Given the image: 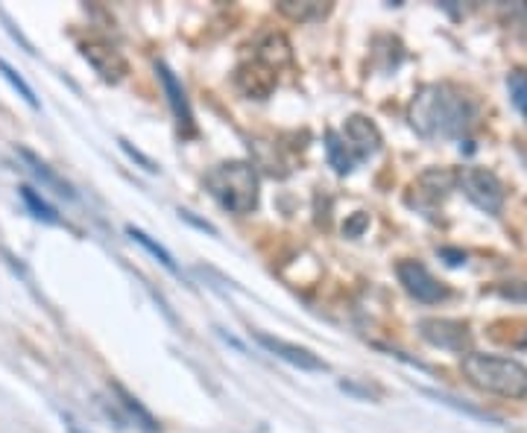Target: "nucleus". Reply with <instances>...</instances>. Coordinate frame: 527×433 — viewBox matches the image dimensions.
<instances>
[{
	"mask_svg": "<svg viewBox=\"0 0 527 433\" xmlns=\"http://www.w3.org/2000/svg\"><path fill=\"white\" fill-rule=\"evenodd\" d=\"M525 18H527V6H525Z\"/></svg>",
	"mask_w": 527,
	"mask_h": 433,
	"instance_id": "obj_25",
	"label": "nucleus"
},
{
	"mask_svg": "<svg viewBox=\"0 0 527 433\" xmlns=\"http://www.w3.org/2000/svg\"><path fill=\"white\" fill-rule=\"evenodd\" d=\"M121 150L126 153V156L132 158V161H138L147 173H159V167H156V161H153V158H147L141 150H135V147H132L129 141H123V138H121Z\"/></svg>",
	"mask_w": 527,
	"mask_h": 433,
	"instance_id": "obj_20",
	"label": "nucleus"
},
{
	"mask_svg": "<svg viewBox=\"0 0 527 433\" xmlns=\"http://www.w3.org/2000/svg\"><path fill=\"white\" fill-rule=\"evenodd\" d=\"M279 9L293 21H311V18H320L328 12V6L323 3H293V0H282Z\"/></svg>",
	"mask_w": 527,
	"mask_h": 433,
	"instance_id": "obj_17",
	"label": "nucleus"
},
{
	"mask_svg": "<svg viewBox=\"0 0 527 433\" xmlns=\"http://www.w3.org/2000/svg\"><path fill=\"white\" fill-rule=\"evenodd\" d=\"M460 366H463L466 381L481 393L501 395V398H525L527 395V366L513 357L472 352L463 357Z\"/></svg>",
	"mask_w": 527,
	"mask_h": 433,
	"instance_id": "obj_2",
	"label": "nucleus"
},
{
	"mask_svg": "<svg viewBox=\"0 0 527 433\" xmlns=\"http://www.w3.org/2000/svg\"><path fill=\"white\" fill-rule=\"evenodd\" d=\"M440 258H446V264H451V267L466 264V252H460V249H440Z\"/></svg>",
	"mask_w": 527,
	"mask_h": 433,
	"instance_id": "obj_23",
	"label": "nucleus"
},
{
	"mask_svg": "<svg viewBox=\"0 0 527 433\" xmlns=\"http://www.w3.org/2000/svg\"><path fill=\"white\" fill-rule=\"evenodd\" d=\"M0 18H3V24H6V30H9V36H12V39L21 41V47H24L27 53H36V50H33V44H30V41L24 39V36H21V33L15 30V27H12V21H9V15H6V12H0Z\"/></svg>",
	"mask_w": 527,
	"mask_h": 433,
	"instance_id": "obj_22",
	"label": "nucleus"
},
{
	"mask_svg": "<svg viewBox=\"0 0 527 433\" xmlns=\"http://www.w3.org/2000/svg\"><path fill=\"white\" fill-rule=\"evenodd\" d=\"M205 191L229 214H252L258 208V173L246 161H226L208 170Z\"/></svg>",
	"mask_w": 527,
	"mask_h": 433,
	"instance_id": "obj_3",
	"label": "nucleus"
},
{
	"mask_svg": "<svg viewBox=\"0 0 527 433\" xmlns=\"http://www.w3.org/2000/svg\"><path fill=\"white\" fill-rule=\"evenodd\" d=\"M179 217H182L185 223H191L194 229H200V232H208L211 237H217V229H214L211 223L200 220V217H194V211H188V208H179Z\"/></svg>",
	"mask_w": 527,
	"mask_h": 433,
	"instance_id": "obj_21",
	"label": "nucleus"
},
{
	"mask_svg": "<svg viewBox=\"0 0 527 433\" xmlns=\"http://www.w3.org/2000/svg\"><path fill=\"white\" fill-rule=\"evenodd\" d=\"M18 158H21V161L27 164V170H30V173L39 179L41 188L53 191L56 197H65V199L77 197V194H74V188H71V185H68V182H65V179H62V176H59V173H56V170L47 164V161H41V158L36 156L33 150H27V147H18Z\"/></svg>",
	"mask_w": 527,
	"mask_h": 433,
	"instance_id": "obj_11",
	"label": "nucleus"
},
{
	"mask_svg": "<svg viewBox=\"0 0 527 433\" xmlns=\"http://www.w3.org/2000/svg\"><path fill=\"white\" fill-rule=\"evenodd\" d=\"M156 74H159V82H162L164 94H167V103L176 115V123L185 135H194L197 132V123H194V109H191V100L182 88V82L176 79V74L164 65V62H156Z\"/></svg>",
	"mask_w": 527,
	"mask_h": 433,
	"instance_id": "obj_6",
	"label": "nucleus"
},
{
	"mask_svg": "<svg viewBox=\"0 0 527 433\" xmlns=\"http://www.w3.org/2000/svg\"><path fill=\"white\" fill-rule=\"evenodd\" d=\"M343 144L349 147V153H355V161L369 158L372 153L381 150V132L372 120L352 115L346 120V129H343Z\"/></svg>",
	"mask_w": 527,
	"mask_h": 433,
	"instance_id": "obj_9",
	"label": "nucleus"
},
{
	"mask_svg": "<svg viewBox=\"0 0 527 433\" xmlns=\"http://www.w3.org/2000/svg\"><path fill=\"white\" fill-rule=\"evenodd\" d=\"M325 153H328V164H331L340 176L352 173V167H355V156H352V153H349V147L343 144L340 132H334V129H328V132H325Z\"/></svg>",
	"mask_w": 527,
	"mask_h": 433,
	"instance_id": "obj_13",
	"label": "nucleus"
},
{
	"mask_svg": "<svg viewBox=\"0 0 527 433\" xmlns=\"http://www.w3.org/2000/svg\"><path fill=\"white\" fill-rule=\"evenodd\" d=\"M501 293L510 296V299H522V302H527V281H522V284H510V287H501Z\"/></svg>",
	"mask_w": 527,
	"mask_h": 433,
	"instance_id": "obj_24",
	"label": "nucleus"
},
{
	"mask_svg": "<svg viewBox=\"0 0 527 433\" xmlns=\"http://www.w3.org/2000/svg\"><path fill=\"white\" fill-rule=\"evenodd\" d=\"M126 235L132 237V240H135L138 246H144V249H147V252H150V255H153V258L159 261V264H162L164 270H170V273H179V267H176L173 255H170V252L164 249L162 243H156V240L147 235V232H141V229H135V226H126Z\"/></svg>",
	"mask_w": 527,
	"mask_h": 433,
	"instance_id": "obj_15",
	"label": "nucleus"
},
{
	"mask_svg": "<svg viewBox=\"0 0 527 433\" xmlns=\"http://www.w3.org/2000/svg\"><path fill=\"white\" fill-rule=\"evenodd\" d=\"M0 77L6 79V82L18 91V97H21L30 109H39V97H36V91L30 88V82L21 77V74H18V71H15L6 59H0Z\"/></svg>",
	"mask_w": 527,
	"mask_h": 433,
	"instance_id": "obj_16",
	"label": "nucleus"
},
{
	"mask_svg": "<svg viewBox=\"0 0 527 433\" xmlns=\"http://www.w3.org/2000/svg\"><path fill=\"white\" fill-rule=\"evenodd\" d=\"M507 88H510V100H513V106H516V109L522 112V118L527 120V71H522V68L510 71Z\"/></svg>",
	"mask_w": 527,
	"mask_h": 433,
	"instance_id": "obj_18",
	"label": "nucleus"
},
{
	"mask_svg": "<svg viewBox=\"0 0 527 433\" xmlns=\"http://www.w3.org/2000/svg\"><path fill=\"white\" fill-rule=\"evenodd\" d=\"M82 56H85V62L106 82H118L126 74V59H123L115 47H109V44H97V41L82 44Z\"/></svg>",
	"mask_w": 527,
	"mask_h": 433,
	"instance_id": "obj_10",
	"label": "nucleus"
},
{
	"mask_svg": "<svg viewBox=\"0 0 527 433\" xmlns=\"http://www.w3.org/2000/svg\"><path fill=\"white\" fill-rule=\"evenodd\" d=\"M419 334L431 343L448 352H463L469 346V328L457 319H422Z\"/></svg>",
	"mask_w": 527,
	"mask_h": 433,
	"instance_id": "obj_7",
	"label": "nucleus"
},
{
	"mask_svg": "<svg viewBox=\"0 0 527 433\" xmlns=\"http://www.w3.org/2000/svg\"><path fill=\"white\" fill-rule=\"evenodd\" d=\"M255 340H258V346H264L270 355L282 357V360H287V363L296 366V369H305V372H325V369H328V363H325L323 357L314 355L311 349L293 346V343L279 340V337H270V334H255Z\"/></svg>",
	"mask_w": 527,
	"mask_h": 433,
	"instance_id": "obj_8",
	"label": "nucleus"
},
{
	"mask_svg": "<svg viewBox=\"0 0 527 433\" xmlns=\"http://www.w3.org/2000/svg\"><path fill=\"white\" fill-rule=\"evenodd\" d=\"M396 276H399V284L405 287L407 293L422 302V305H434V302H443L448 296V290L437 281V278L428 273L425 264L419 261H399L396 264Z\"/></svg>",
	"mask_w": 527,
	"mask_h": 433,
	"instance_id": "obj_5",
	"label": "nucleus"
},
{
	"mask_svg": "<svg viewBox=\"0 0 527 433\" xmlns=\"http://www.w3.org/2000/svg\"><path fill=\"white\" fill-rule=\"evenodd\" d=\"M457 179H460L463 194L472 199L481 211H487V214H501L504 185H501V179H498L492 170H484V167H463Z\"/></svg>",
	"mask_w": 527,
	"mask_h": 433,
	"instance_id": "obj_4",
	"label": "nucleus"
},
{
	"mask_svg": "<svg viewBox=\"0 0 527 433\" xmlns=\"http://www.w3.org/2000/svg\"><path fill=\"white\" fill-rule=\"evenodd\" d=\"M410 120L422 135H443L454 138L469 129L472 106L463 94L451 91L448 85H428L410 106Z\"/></svg>",
	"mask_w": 527,
	"mask_h": 433,
	"instance_id": "obj_1",
	"label": "nucleus"
},
{
	"mask_svg": "<svg viewBox=\"0 0 527 433\" xmlns=\"http://www.w3.org/2000/svg\"><path fill=\"white\" fill-rule=\"evenodd\" d=\"M366 226H369V214L364 211H358V214H352L346 223H343V235L346 237H361L366 232Z\"/></svg>",
	"mask_w": 527,
	"mask_h": 433,
	"instance_id": "obj_19",
	"label": "nucleus"
},
{
	"mask_svg": "<svg viewBox=\"0 0 527 433\" xmlns=\"http://www.w3.org/2000/svg\"><path fill=\"white\" fill-rule=\"evenodd\" d=\"M18 197L24 199V205L30 208V214L36 217V220H44V223H59V214H56V208L47 202V199L41 197L36 188H30V185H24V188H18Z\"/></svg>",
	"mask_w": 527,
	"mask_h": 433,
	"instance_id": "obj_14",
	"label": "nucleus"
},
{
	"mask_svg": "<svg viewBox=\"0 0 527 433\" xmlns=\"http://www.w3.org/2000/svg\"><path fill=\"white\" fill-rule=\"evenodd\" d=\"M112 393L118 395V404H121L123 410H126V416L129 419H135V425L141 428V431H147V433H159L162 431V425L156 422V416L135 398V395L129 393L126 387H121V384H112Z\"/></svg>",
	"mask_w": 527,
	"mask_h": 433,
	"instance_id": "obj_12",
	"label": "nucleus"
}]
</instances>
